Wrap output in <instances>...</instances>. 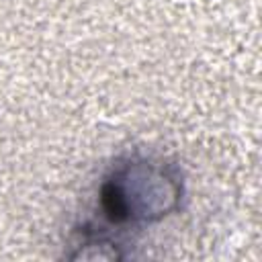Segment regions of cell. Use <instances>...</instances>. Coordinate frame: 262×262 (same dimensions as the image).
Here are the masks:
<instances>
[{"mask_svg": "<svg viewBox=\"0 0 262 262\" xmlns=\"http://www.w3.org/2000/svg\"><path fill=\"white\" fill-rule=\"evenodd\" d=\"M182 192L184 186L176 166L147 156H129L102 178L98 207L113 225H151L180 207Z\"/></svg>", "mask_w": 262, "mask_h": 262, "instance_id": "obj_1", "label": "cell"}, {"mask_svg": "<svg viewBox=\"0 0 262 262\" xmlns=\"http://www.w3.org/2000/svg\"><path fill=\"white\" fill-rule=\"evenodd\" d=\"M72 248L74 250L68 254V258L72 260H121L125 258L117 242H113L104 233L90 231V229H82L76 242L72 244Z\"/></svg>", "mask_w": 262, "mask_h": 262, "instance_id": "obj_2", "label": "cell"}]
</instances>
